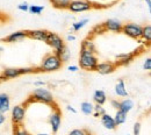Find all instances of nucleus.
Instances as JSON below:
<instances>
[{"mask_svg": "<svg viewBox=\"0 0 151 135\" xmlns=\"http://www.w3.org/2000/svg\"><path fill=\"white\" fill-rule=\"evenodd\" d=\"M132 108H134V103H132V99L126 98V99H123V100H121V101H120L119 110H121L122 112H124V113H127V114H128Z\"/></svg>", "mask_w": 151, "mask_h": 135, "instance_id": "19", "label": "nucleus"}, {"mask_svg": "<svg viewBox=\"0 0 151 135\" xmlns=\"http://www.w3.org/2000/svg\"><path fill=\"white\" fill-rule=\"evenodd\" d=\"M58 57H59V59L62 61V63L64 64V63H66V62H69L70 61V57H71V53L69 51V48L68 47H65L58 55H57Z\"/></svg>", "mask_w": 151, "mask_h": 135, "instance_id": "26", "label": "nucleus"}, {"mask_svg": "<svg viewBox=\"0 0 151 135\" xmlns=\"http://www.w3.org/2000/svg\"><path fill=\"white\" fill-rule=\"evenodd\" d=\"M141 50H143V48L136 49V50H134L132 53H124V54H119V55H116V56H115V58H116L115 63H116L117 68H119V66H127V65H129L132 61L135 59V57H136L138 54L142 53Z\"/></svg>", "mask_w": 151, "mask_h": 135, "instance_id": "8", "label": "nucleus"}, {"mask_svg": "<svg viewBox=\"0 0 151 135\" xmlns=\"http://www.w3.org/2000/svg\"><path fill=\"white\" fill-rule=\"evenodd\" d=\"M141 134V122H136L134 125V135H139Z\"/></svg>", "mask_w": 151, "mask_h": 135, "instance_id": "34", "label": "nucleus"}, {"mask_svg": "<svg viewBox=\"0 0 151 135\" xmlns=\"http://www.w3.org/2000/svg\"><path fill=\"white\" fill-rule=\"evenodd\" d=\"M66 110H68V111H70V112H72V113H77V110H76V108H73V106H71V105H68V106H66Z\"/></svg>", "mask_w": 151, "mask_h": 135, "instance_id": "38", "label": "nucleus"}, {"mask_svg": "<svg viewBox=\"0 0 151 135\" xmlns=\"http://www.w3.org/2000/svg\"><path fill=\"white\" fill-rule=\"evenodd\" d=\"M111 104H112V106H113L115 110H119V105H120V101H119V100L113 99V100L111 101Z\"/></svg>", "mask_w": 151, "mask_h": 135, "instance_id": "35", "label": "nucleus"}, {"mask_svg": "<svg viewBox=\"0 0 151 135\" xmlns=\"http://www.w3.org/2000/svg\"><path fill=\"white\" fill-rule=\"evenodd\" d=\"M12 132H13V135H32L26 129L23 123H21V125H13Z\"/></svg>", "mask_w": 151, "mask_h": 135, "instance_id": "24", "label": "nucleus"}, {"mask_svg": "<svg viewBox=\"0 0 151 135\" xmlns=\"http://www.w3.org/2000/svg\"><path fill=\"white\" fill-rule=\"evenodd\" d=\"M36 72H40L37 66L36 68H5L1 75L8 80V79H13V78L23 76V75L36 74Z\"/></svg>", "mask_w": 151, "mask_h": 135, "instance_id": "3", "label": "nucleus"}, {"mask_svg": "<svg viewBox=\"0 0 151 135\" xmlns=\"http://www.w3.org/2000/svg\"><path fill=\"white\" fill-rule=\"evenodd\" d=\"M106 32H114V33H121L122 30V23L116 19H108L102 23Z\"/></svg>", "mask_w": 151, "mask_h": 135, "instance_id": "12", "label": "nucleus"}, {"mask_svg": "<svg viewBox=\"0 0 151 135\" xmlns=\"http://www.w3.org/2000/svg\"><path fill=\"white\" fill-rule=\"evenodd\" d=\"M87 129L85 128H76L73 131H71L68 135H87Z\"/></svg>", "mask_w": 151, "mask_h": 135, "instance_id": "30", "label": "nucleus"}, {"mask_svg": "<svg viewBox=\"0 0 151 135\" xmlns=\"http://www.w3.org/2000/svg\"><path fill=\"white\" fill-rule=\"evenodd\" d=\"M143 69L147 70V71H150L151 70V58L150 57H148L144 61V63H143Z\"/></svg>", "mask_w": 151, "mask_h": 135, "instance_id": "32", "label": "nucleus"}, {"mask_svg": "<svg viewBox=\"0 0 151 135\" xmlns=\"http://www.w3.org/2000/svg\"><path fill=\"white\" fill-rule=\"evenodd\" d=\"M93 100H94L95 104H98V105H104L107 101V96H106L105 91L96 90L94 92V95H93Z\"/></svg>", "mask_w": 151, "mask_h": 135, "instance_id": "20", "label": "nucleus"}, {"mask_svg": "<svg viewBox=\"0 0 151 135\" xmlns=\"http://www.w3.org/2000/svg\"><path fill=\"white\" fill-rule=\"evenodd\" d=\"M99 63V59L95 54H80L79 66L86 71H95V68Z\"/></svg>", "mask_w": 151, "mask_h": 135, "instance_id": "4", "label": "nucleus"}, {"mask_svg": "<svg viewBox=\"0 0 151 135\" xmlns=\"http://www.w3.org/2000/svg\"><path fill=\"white\" fill-rule=\"evenodd\" d=\"M62 66H63V63L59 59V57L55 53H50L43 57L41 64L37 68L40 72H54V71L60 70Z\"/></svg>", "mask_w": 151, "mask_h": 135, "instance_id": "1", "label": "nucleus"}, {"mask_svg": "<svg viewBox=\"0 0 151 135\" xmlns=\"http://www.w3.org/2000/svg\"><path fill=\"white\" fill-rule=\"evenodd\" d=\"M48 30L45 29H35V30H27V38L32 40H36L41 42H45L48 36Z\"/></svg>", "mask_w": 151, "mask_h": 135, "instance_id": "15", "label": "nucleus"}, {"mask_svg": "<svg viewBox=\"0 0 151 135\" xmlns=\"http://www.w3.org/2000/svg\"><path fill=\"white\" fill-rule=\"evenodd\" d=\"M93 8H94V4L88 0H71L68 9L73 13H81V12L91 11Z\"/></svg>", "mask_w": 151, "mask_h": 135, "instance_id": "6", "label": "nucleus"}, {"mask_svg": "<svg viewBox=\"0 0 151 135\" xmlns=\"http://www.w3.org/2000/svg\"><path fill=\"white\" fill-rule=\"evenodd\" d=\"M5 121H6V116H5V114L0 113V125H2Z\"/></svg>", "mask_w": 151, "mask_h": 135, "instance_id": "39", "label": "nucleus"}, {"mask_svg": "<svg viewBox=\"0 0 151 135\" xmlns=\"http://www.w3.org/2000/svg\"><path fill=\"white\" fill-rule=\"evenodd\" d=\"M113 118H114V121H115V125L119 126V125H122V123L126 122V120H127V113L122 112L121 110H116V113H115V116Z\"/></svg>", "mask_w": 151, "mask_h": 135, "instance_id": "23", "label": "nucleus"}, {"mask_svg": "<svg viewBox=\"0 0 151 135\" xmlns=\"http://www.w3.org/2000/svg\"><path fill=\"white\" fill-rule=\"evenodd\" d=\"M54 111L51 112V114L49 116V125L51 127V132L52 134H57V132L59 131L60 128V125H62V111L60 108L58 107V105H55L52 106Z\"/></svg>", "mask_w": 151, "mask_h": 135, "instance_id": "7", "label": "nucleus"}, {"mask_svg": "<svg viewBox=\"0 0 151 135\" xmlns=\"http://www.w3.org/2000/svg\"><path fill=\"white\" fill-rule=\"evenodd\" d=\"M117 69V65L115 62H101V63H98L96 68H95V71L100 75H109V74H113L114 71Z\"/></svg>", "mask_w": 151, "mask_h": 135, "instance_id": "11", "label": "nucleus"}, {"mask_svg": "<svg viewBox=\"0 0 151 135\" xmlns=\"http://www.w3.org/2000/svg\"><path fill=\"white\" fill-rule=\"evenodd\" d=\"M80 111L85 116H91L93 113V105L90 101H83L80 105Z\"/></svg>", "mask_w": 151, "mask_h": 135, "instance_id": "25", "label": "nucleus"}, {"mask_svg": "<svg viewBox=\"0 0 151 135\" xmlns=\"http://www.w3.org/2000/svg\"><path fill=\"white\" fill-rule=\"evenodd\" d=\"M29 101H37L44 105H49V106H55L57 105L55 103V98L52 96V93L44 87H37L35 89L32 95L29 97Z\"/></svg>", "mask_w": 151, "mask_h": 135, "instance_id": "2", "label": "nucleus"}, {"mask_svg": "<svg viewBox=\"0 0 151 135\" xmlns=\"http://www.w3.org/2000/svg\"><path fill=\"white\" fill-rule=\"evenodd\" d=\"M141 39L144 42H147L148 44H150L151 42V26L150 25H145L144 27H142V35Z\"/></svg>", "mask_w": 151, "mask_h": 135, "instance_id": "22", "label": "nucleus"}, {"mask_svg": "<svg viewBox=\"0 0 151 135\" xmlns=\"http://www.w3.org/2000/svg\"><path fill=\"white\" fill-rule=\"evenodd\" d=\"M87 135H93V134H92L91 132H87Z\"/></svg>", "mask_w": 151, "mask_h": 135, "instance_id": "44", "label": "nucleus"}, {"mask_svg": "<svg viewBox=\"0 0 151 135\" xmlns=\"http://www.w3.org/2000/svg\"><path fill=\"white\" fill-rule=\"evenodd\" d=\"M34 85H35V86H38V87H43V86L45 85V83L42 82V80H37V82L34 83Z\"/></svg>", "mask_w": 151, "mask_h": 135, "instance_id": "37", "label": "nucleus"}, {"mask_svg": "<svg viewBox=\"0 0 151 135\" xmlns=\"http://www.w3.org/2000/svg\"><path fill=\"white\" fill-rule=\"evenodd\" d=\"M121 33H123L124 35L129 36L134 40L141 39V35H142V26L137 25V23H126V25H122V30Z\"/></svg>", "mask_w": 151, "mask_h": 135, "instance_id": "9", "label": "nucleus"}, {"mask_svg": "<svg viewBox=\"0 0 151 135\" xmlns=\"http://www.w3.org/2000/svg\"><path fill=\"white\" fill-rule=\"evenodd\" d=\"M100 120H101L102 126H104L105 128L109 129V131H114V129H116V127H117V126L115 125L114 118L111 116V114H108V113L102 114V116H100Z\"/></svg>", "mask_w": 151, "mask_h": 135, "instance_id": "16", "label": "nucleus"}, {"mask_svg": "<svg viewBox=\"0 0 151 135\" xmlns=\"http://www.w3.org/2000/svg\"><path fill=\"white\" fill-rule=\"evenodd\" d=\"M127 135H129V134H127Z\"/></svg>", "mask_w": 151, "mask_h": 135, "instance_id": "45", "label": "nucleus"}, {"mask_svg": "<svg viewBox=\"0 0 151 135\" xmlns=\"http://www.w3.org/2000/svg\"><path fill=\"white\" fill-rule=\"evenodd\" d=\"M45 43L55 50V54H56V55H58V54L66 47L64 40L62 39L59 35H57L56 33H51V32L48 33V36H47V40H45Z\"/></svg>", "mask_w": 151, "mask_h": 135, "instance_id": "5", "label": "nucleus"}, {"mask_svg": "<svg viewBox=\"0 0 151 135\" xmlns=\"http://www.w3.org/2000/svg\"><path fill=\"white\" fill-rule=\"evenodd\" d=\"M9 108H11V99L8 95L0 93V113L5 114L9 111Z\"/></svg>", "mask_w": 151, "mask_h": 135, "instance_id": "17", "label": "nucleus"}, {"mask_svg": "<svg viewBox=\"0 0 151 135\" xmlns=\"http://www.w3.org/2000/svg\"><path fill=\"white\" fill-rule=\"evenodd\" d=\"M43 11H44V6H37V5H30L28 9V12H30L32 14H36V15H40Z\"/></svg>", "mask_w": 151, "mask_h": 135, "instance_id": "29", "label": "nucleus"}, {"mask_svg": "<svg viewBox=\"0 0 151 135\" xmlns=\"http://www.w3.org/2000/svg\"><path fill=\"white\" fill-rule=\"evenodd\" d=\"M50 2L57 9H68L71 0H50Z\"/></svg>", "mask_w": 151, "mask_h": 135, "instance_id": "21", "label": "nucleus"}, {"mask_svg": "<svg viewBox=\"0 0 151 135\" xmlns=\"http://www.w3.org/2000/svg\"><path fill=\"white\" fill-rule=\"evenodd\" d=\"M24 39H27V30H19V32L12 33L11 35L4 38L1 41L6 43H18V42H22Z\"/></svg>", "mask_w": 151, "mask_h": 135, "instance_id": "13", "label": "nucleus"}, {"mask_svg": "<svg viewBox=\"0 0 151 135\" xmlns=\"http://www.w3.org/2000/svg\"><path fill=\"white\" fill-rule=\"evenodd\" d=\"M18 9H19V11H22V12H28L29 5H28L27 2H22V4L18 5Z\"/></svg>", "mask_w": 151, "mask_h": 135, "instance_id": "33", "label": "nucleus"}, {"mask_svg": "<svg viewBox=\"0 0 151 135\" xmlns=\"http://www.w3.org/2000/svg\"><path fill=\"white\" fill-rule=\"evenodd\" d=\"M2 50H4V49H2V47H0V54L2 53Z\"/></svg>", "mask_w": 151, "mask_h": 135, "instance_id": "43", "label": "nucleus"}, {"mask_svg": "<svg viewBox=\"0 0 151 135\" xmlns=\"http://www.w3.org/2000/svg\"><path fill=\"white\" fill-rule=\"evenodd\" d=\"M80 54H96V48L93 40L90 38L83 40L80 45Z\"/></svg>", "mask_w": 151, "mask_h": 135, "instance_id": "14", "label": "nucleus"}, {"mask_svg": "<svg viewBox=\"0 0 151 135\" xmlns=\"http://www.w3.org/2000/svg\"><path fill=\"white\" fill-rule=\"evenodd\" d=\"M36 135H50L49 133H38V134H36Z\"/></svg>", "mask_w": 151, "mask_h": 135, "instance_id": "42", "label": "nucleus"}, {"mask_svg": "<svg viewBox=\"0 0 151 135\" xmlns=\"http://www.w3.org/2000/svg\"><path fill=\"white\" fill-rule=\"evenodd\" d=\"M115 93L121 98H126L128 97V91L126 89V84H124V80L123 79H120L116 85H115Z\"/></svg>", "mask_w": 151, "mask_h": 135, "instance_id": "18", "label": "nucleus"}, {"mask_svg": "<svg viewBox=\"0 0 151 135\" xmlns=\"http://www.w3.org/2000/svg\"><path fill=\"white\" fill-rule=\"evenodd\" d=\"M106 113V110H105V107L102 106V105H98V104H95V106H93V116L95 118H100V116H102V114H105Z\"/></svg>", "mask_w": 151, "mask_h": 135, "instance_id": "27", "label": "nucleus"}, {"mask_svg": "<svg viewBox=\"0 0 151 135\" xmlns=\"http://www.w3.org/2000/svg\"><path fill=\"white\" fill-rule=\"evenodd\" d=\"M26 119V107L22 105H15L11 111V120L13 125H21Z\"/></svg>", "mask_w": 151, "mask_h": 135, "instance_id": "10", "label": "nucleus"}, {"mask_svg": "<svg viewBox=\"0 0 151 135\" xmlns=\"http://www.w3.org/2000/svg\"><path fill=\"white\" fill-rule=\"evenodd\" d=\"M87 23H88V19L80 20V21H78V22L72 23V29H73V32H79V30H80L81 28H84Z\"/></svg>", "mask_w": 151, "mask_h": 135, "instance_id": "28", "label": "nucleus"}, {"mask_svg": "<svg viewBox=\"0 0 151 135\" xmlns=\"http://www.w3.org/2000/svg\"><path fill=\"white\" fill-rule=\"evenodd\" d=\"M79 70V66H77V65H70L69 66V71H71V72H77Z\"/></svg>", "mask_w": 151, "mask_h": 135, "instance_id": "36", "label": "nucleus"}, {"mask_svg": "<svg viewBox=\"0 0 151 135\" xmlns=\"http://www.w3.org/2000/svg\"><path fill=\"white\" fill-rule=\"evenodd\" d=\"M92 33L93 34H104V33H106V30H105L104 26L100 25V26H95L93 28V30H92Z\"/></svg>", "mask_w": 151, "mask_h": 135, "instance_id": "31", "label": "nucleus"}, {"mask_svg": "<svg viewBox=\"0 0 151 135\" xmlns=\"http://www.w3.org/2000/svg\"><path fill=\"white\" fill-rule=\"evenodd\" d=\"M66 40H68L69 42H71V41H75V40H76V36H75V35H69V36L66 38Z\"/></svg>", "mask_w": 151, "mask_h": 135, "instance_id": "40", "label": "nucleus"}, {"mask_svg": "<svg viewBox=\"0 0 151 135\" xmlns=\"http://www.w3.org/2000/svg\"><path fill=\"white\" fill-rule=\"evenodd\" d=\"M147 1V5H148V8L151 9V0H145Z\"/></svg>", "mask_w": 151, "mask_h": 135, "instance_id": "41", "label": "nucleus"}]
</instances>
